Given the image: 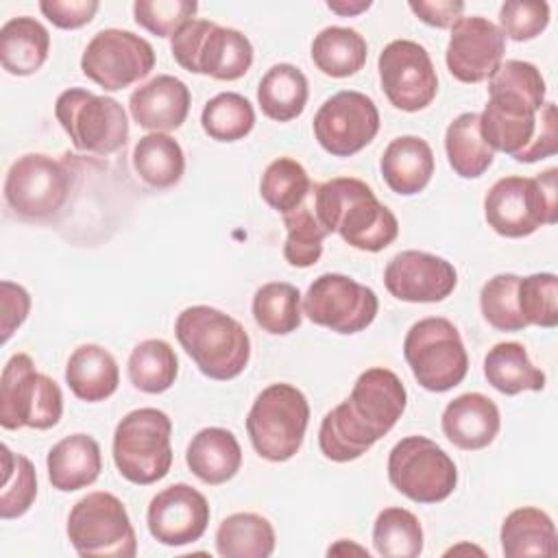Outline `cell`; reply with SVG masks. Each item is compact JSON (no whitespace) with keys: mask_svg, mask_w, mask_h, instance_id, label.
Returning a JSON list of instances; mask_svg holds the SVG:
<instances>
[{"mask_svg":"<svg viewBox=\"0 0 558 558\" xmlns=\"http://www.w3.org/2000/svg\"><path fill=\"white\" fill-rule=\"evenodd\" d=\"M545 78L534 63L501 61L488 78V102L480 113V131L493 153H506L521 163L556 155V105L545 102Z\"/></svg>","mask_w":558,"mask_h":558,"instance_id":"obj_1","label":"cell"},{"mask_svg":"<svg viewBox=\"0 0 558 558\" xmlns=\"http://www.w3.org/2000/svg\"><path fill=\"white\" fill-rule=\"evenodd\" d=\"M408 392L397 373L373 366L360 373L349 399L329 410L318 429L320 453L331 462L364 456L401 418Z\"/></svg>","mask_w":558,"mask_h":558,"instance_id":"obj_2","label":"cell"},{"mask_svg":"<svg viewBox=\"0 0 558 558\" xmlns=\"http://www.w3.org/2000/svg\"><path fill=\"white\" fill-rule=\"evenodd\" d=\"M312 207L327 233H338L357 251H384L399 235L397 216L379 203L371 185L355 177H336L314 185Z\"/></svg>","mask_w":558,"mask_h":558,"instance_id":"obj_3","label":"cell"},{"mask_svg":"<svg viewBox=\"0 0 558 558\" xmlns=\"http://www.w3.org/2000/svg\"><path fill=\"white\" fill-rule=\"evenodd\" d=\"M181 349L198 371L216 381H229L244 373L251 360V338L233 316L209 307H185L174 323Z\"/></svg>","mask_w":558,"mask_h":558,"instance_id":"obj_4","label":"cell"},{"mask_svg":"<svg viewBox=\"0 0 558 558\" xmlns=\"http://www.w3.org/2000/svg\"><path fill=\"white\" fill-rule=\"evenodd\" d=\"M558 170L549 168L536 177H501L484 198L488 227L504 238L532 235L543 225L558 220Z\"/></svg>","mask_w":558,"mask_h":558,"instance_id":"obj_5","label":"cell"},{"mask_svg":"<svg viewBox=\"0 0 558 558\" xmlns=\"http://www.w3.org/2000/svg\"><path fill=\"white\" fill-rule=\"evenodd\" d=\"M307 423V397L296 386L279 381L255 397L246 416V432L259 458L286 462L301 449Z\"/></svg>","mask_w":558,"mask_h":558,"instance_id":"obj_6","label":"cell"},{"mask_svg":"<svg viewBox=\"0 0 558 558\" xmlns=\"http://www.w3.org/2000/svg\"><path fill=\"white\" fill-rule=\"evenodd\" d=\"M172 421L163 410L137 408L120 418L113 432V462L124 480L148 486L172 466Z\"/></svg>","mask_w":558,"mask_h":558,"instance_id":"obj_7","label":"cell"},{"mask_svg":"<svg viewBox=\"0 0 558 558\" xmlns=\"http://www.w3.org/2000/svg\"><path fill=\"white\" fill-rule=\"evenodd\" d=\"M170 50L183 70L216 81H238L253 65V44L244 33L198 17L172 35Z\"/></svg>","mask_w":558,"mask_h":558,"instance_id":"obj_8","label":"cell"},{"mask_svg":"<svg viewBox=\"0 0 558 558\" xmlns=\"http://www.w3.org/2000/svg\"><path fill=\"white\" fill-rule=\"evenodd\" d=\"M74 179V170L65 161L44 153H26L7 170V207L22 220H50L68 205Z\"/></svg>","mask_w":558,"mask_h":558,"instance_id":"obj_9","label":"cell"},{"mask_svg":"<svg viewBox=\"0 0 558 558\" xmlns=\"http://www.w3.org/2000/svg\"><path fill=\"white\" fill-rule=\"evenodd\" d=\"M403 357L421 388L447 392L462 384L469 355L458 327L442 316L416 320L403 340Z\"/></svg>","mask_w":558,"mask_h":558,"instance_id":"obj_10","label":"cell"},{"mask_svg":"<svg viewBox=\"0 0 558 558\" xmlns=\"http://www.w3.org/2000/svg\"><path fill=\"white\" fill-rule=\"evenodd\" d=\"M70 545L83 558H133L137 538L129 512L113 493L94 490L81 497L65 525Z\"/></svg>","mask_w":558,"mask_h":558,"instance_id":"obj_11","label":"cell"},{"mask_svg":"<svg viewBox=\"0 0 558 558\" xmlns=\"http://www.w3.org/2000/svg\"><path fill=\"white\" fill-rule=\"evenodd\" d=\"M63 414V395L54 379L39 373L26 353H13L0 377V425L4 429H50Z\"/></svg>","mask_w":558,"mask_h":558,"instance_id":"obj_12","label":"cell"},{"mask_svg":"<svg viewBox=\"0 0 558 558\" xmlns=\"http://www.w3.org/2000/svg\"><path fill=\"white\" fill-rule=\"evenodd\" d=\"M54 118L74 148L92 155H111L129 140L124 107L111 96L70 87L54 100Z\"/></svg>","mask_w":558,"mask_h":558,"instance_id":"obj_13","label":"cell"},{"mask_svg":"<svg viewBox=\"0 0 558 558\" xmlns=\"http://www.w3.org/2000/svg\"><path fill=\"white\" fill-rule=\"evenodd\" d=\"M390 484L416 504L445 501L458 486L456 462L427 436H405L388 453Z\"/></svg>","mask_w":558,"mask_h":558,"instance_id":"obj_14","label":"cell"},{"mask_svg":"<svg viewBox=\"0 0 558 558\" xmlns=\"http://www.w3.org/2000/svg\"><path fill=\"white\" fill-rule=\"evenodd\" d=\"M301 307L314 325L347 336L366 329L375 320L379 299L373 288L347 275L325 272L310 283Z\"/></svg>","mask_w":558,"mask_h":558,"instance_id":"obj_15","label":"cell"},{"mask_svg":"<svg viewBox=\"0 0 558 558\" xmlns=\"http://www.w3.org/2000/svg\"><path fill=\"white\" fill-rule=\"evenodd\" d=\"M155 68L153 46L122 28L98 31L81 57L83 74L105 92H120L150 74Z\"/></svg>","mask_w":558,"mask_h":558,"instance_id":"obj_16","label":"cell"},{"mask_svg":"<svg viewBox=\"0 0 558 558\" xmlns=\"http://www.w3.org/2000/svg\"><path fill=\"white\" fill-rule=\"evenodd\" d=\"M312 129L323 150L333 157H351L375 140L379 111L371 96L342 89L318 107Z\"/></svg>","mask_w":558,"mask_h":558,"instance_id":"obj_17","label":"cell"},{"mask_svg":"<svg viewBox=\"0 0 558 558\" xmlns=\"http://www.w3.org/2000/svg\"><path fill=\"white\" fill-rule=\"evenodd\" d=\"M379 83L392 107L414 113L432 105L438 76L429 52L412 39L390 41L377 59Z\"/></svg>","mask_w":558,"mask_h":558,"instance_id":"obj_18","label":"cell"},{"mask_svg":"<svg viewBox=\"0 0 558 558\" xmlns=\"http://www.w3.org/2000/svg\"><path fill=\"white\" fill-rule=\"evenodd\" d=\"M504 52L506 37L495 22L480 15H462L451 26L445 63L460 83H482L497 72Z\"/></svg>","mask_w":558,"mask_h":558,"instance_id":"obj_19","label":"cell"},{"mask_svg":"<svg viewBox=\"0 0 558 558\" xmlns=\"http://www.w3.org/2000/svg\"><path fill=\"white\" fill-rule=\"evenodd\" d=\"M209 504L201 490L190 484H172L157 493L146 510L150 536L168 547L196 543L209 525Z\"/></svg>","mask_w":558,"mask_h":558,"instance_id":"obj_20","label":"cell"},{"mask_svg":"<svg viewBox=\"0 0 558 558\" xmlns=\"http://www.w3.org/2000/svg\"><path fill=\"white\" fill-rule=\"evenodd\" d=\"M384 286L405 303H438L456 290L458 272L445 257L425 251H401L388 262Z\"/></svg>","mask_w":558,"mask_h":558,"instance_id":"obj_21","label":"cell"},{"mask_svg":"<svg viewBox=\"0 0 558 558\" xmlns=\"http://www.w3.org/2000/svg\"><path fill=\"white\" fill-rule=\"evenodd\" d=\"M190 102V89L181 78L159 74L129 96V111L142 129H148L150 133H168L185 122Z\"/></svg>","mask_w":558,"mask_h":558,"instance_id":"obj_22","label":"cell"},{"mask_svg":"<svg viewBox=\"0 0 558 558\" xmlns=\"http://www.w3.org/2000/svg\"><path fill=\"white\" fill-rule=\"evenodd\" d=\"M442 434L451 445L464 451L488 447L501 427L497 403L482 392H464L442 410Z\"/></svg>","mask_w":558,"mask_h":558,"instance_id":"obj_23","label":"cell"},{"mask_svg":"<svg viewBox=\"0 0 558 558\" xmlns=\"http://www.w3.org/2000/svg\"><path fill=\"white\" fill-rule=\"evenodd\" d=\"M48 480L61 493H74L92 486L102 471L100 445L89 434H70L61 438L46 458Z\"/></svg>","mask_w":558,"mask_h":558,"instance_id":"obj_24","label":"cell"},{"mask_svg":"<svg viewBox=\"0 0 558 558\" xmlns=\"http://www.w3.org/2000/svg\"><path fill=\"white\" fill-rule=\"evenodd\" d=\"M379 170L395 194L414 196L432 181L434 153L423 137L399 135L386 146L379 159Z\"/></svg>","mask_w":558,"mask_h":558,"instance_id":"obj_25","label":"cell"},{"mask_svg":"<svg viewBox=\"0 0 558 558\" xmlns=\"http://www.w3.org/2000/svg\"><path fill=\"white\" fill-rule=\"evenodd\" d=\"M185 462L201 482L220 486L238 475L242 466V447L233 432L225 427H205L192 436Z\"/></svg>","mask_w":558,"mask_h":558,"instance_id":"obj_26","label":"cell"},{"mask_svg":"<svg viewBox=\"0 0 558 558\" xmlns=\"http://www.w3.org/2000/svg\"><path fill=\"white\" fill-rule=\"evenodd\" d=\"M65 384L72 395L87 403L109 399L120 384L116 357L100 344H81L65 364Z\"/></svg>","mask_w":558,"mask_h":558,"instance_id":"obj_27","label":"cell"},{"mask_svg":"<svg viewBox=\"0 0 558 558\" xmlns=\"http://www.w3.org/2000/svg\"><path fill=\"white\" fill-rule=\"evenodd\" d=\"M50 52L48 28L28 15L11 17L0 28V63L7 74L31 76L46 63Z\"/></svg>","mask_w":558,"mask_h":558,"instance_id":"obj_28","label":"cell"},{"mask_svg":"<svg viewBox=\"0 0 558 558\" xmlns=\"http://www.w3.org/2000/svg\"><path fill=\"white\" fill-rule=\"evenodd\" d=\"M499 541L506 558H551L558 554L556 525L551 517L536 506L514 508L501 523Z\"/></svg>","mask_w":558,"mask_h":558,"instance_id":"obj_29","label":"cell"},{"mask_svg":"<svg viewBox=\"0 0 558 558\" xmlns=\"http://www.w3.org/2000/svg\"><path fill=\"white\" fill-rule=\"evenodd\" d=\"M310 87L305 74L292 63H277L259 81L257 105L275 122L299 118L307 105Z\"/></svg>","mask_w":558,"mask_h":558,"instance_id":"obj_30","label":"cell"},{"mask_svg":"<svg viewBox=\"0 0 558 558\" xmlns=\"http://www.w3.org/2000/svg\"><path fill=\"white\" fill-rule=\"evenodd\" d=\"M484 377L501 395H519L523 390H543L545 373L530 362L521 342H497L484 357Z\"/></svg>","mask_w":558,"mask_h":558,"instance_id":"obj_31","label":"cell"},{"mask_svg":"<svg viewBox=\"0 0 558 558\" xmlns=\"http://www.w3.org/2000/svg\"><path fill=\"white\" fill-rule=\"evenodd\" d=\"M275 543L272 523L257 512H233L216 530V551L222 558H268Z\"/></svg>","mask_w":558,"mask_h":558,"instance_id":"obj_32","label":"cell"},{"mask_svg":"<svg viewBox=\"0 0 558 558\" xmlns=\"http://www.w3.org/2000/svg\"><path fill=\"white\" fill-rule=\"evenodd\" d=\"M445 153L449 166L462 179H477L493 166L495 153L482 137L480 113L464 111L449 122L445 131Z\"/></svg>","mask_w":558,"mask_h":558,"instance_id":"obj_33","label":"cell"},{"mask_svg":"<svg viewBox=\"0 0 558 558\" xmlns=\"http://www.w3.org/2000/svg\"><path fill=\"white\" fill-rule=\"evenodd\" d=\"M133 168L153 190H168L181 181L185 155L172 135L146 133L133 148Z\"/></svg>","mask_w":558,"mask_h":558,"instance_id":"obj_34","label":"cell"},{"mask_svg":"<svg viewBox=\"0 0 558 558\" xmlns=\"http://www.w3.org/2000/svg\"><path fill=\"white\" fill-rule=\"evenodd\" d=\"M366 57L368 44L355 28L327 26L312 41L314 65L331 78L357 74L364 68Z\"/></svg>","mask_w":558,"mask_h":558,"instance_id":"obj_35","label":"cell"},{"mask_svg":"<svg viewBox=\"0 0 558 558\" xmlns=\"http://www.w3.org/2000/svg\"><path fill=\"white\" fill-rule=\"evenodd\" d=\"M126 373L133 388L148 395H159L172 388L179 375V360L166 340L148 338L135 344L131 351Z\"/></svg>","mask_w":558,"mask_h":558,"instance_id":"obj_36","label":"cell"},{"mask_svg":"<svg viewBox=\"0 0 558 558\" xmlns=\"http://www.w3.org/2000/svg\"><path fill=\"white\" fill-rule=\"evenodd\" d=\"M253 318L272 336H288L301 327V292L288 281H270L253 294Z\"/></svg>","mask_w":558,"mask_h":558,"instance_id":"obj_37","label":"cell"},{"mask_svg":"<svg viewBox=\"0 0 558 558\" xmlns=\"http://www.w3.org/2000/svg\"><path fill=\"white\" fill-rule=\"evenodd\" d=\"M373 547L381 558H416L423 551V527L414 512L384 508L373 523Z\"/></svg>","mask_w":558,"mask_h":558,"instance_id":"obj_38","label":"cell"},{"mask_svg":"<svg viewBox=\"0 0 558 558\" xmlns=\"http://www.w3.org/2000/svg\"><path fill=\"white\" fill-rule=\"evenodd\" d=\"M314 185L307 170L292 157H277L270 161L259 181V194L281 216L301 207L312 194Z\"/></svg>","mask_w":558,"mask_h":558,"instance_id":"obj_39","label":"cell"},{"mask_svg":"<svg viewBox=\"0 0 558 558\" xmlns=\"http://www.w3.org/2000/svg\"><path fill=\"white\" fill-rule=\"evenodd\" d=\"M203 131L216 142L244 140L255 126V109L238 92H222L209 98L201 111Z\"/></svg>","mask_w":558,"mask_h":558,"instance_id":"obj_40","label":"cell"},{"mask_svg":"<svg viewBox=\"0 0 558 558\" xmlns=\"http://www.w3.org/2000/svg\"><path fill=\"white\" fill-rule=\"evenodd\" d=\"M283 227L288 231L286 244H283L286 262L294 268L314 266L323 255V240L329 233L314 214L312 194L301 207L283 214Z\"/></svg>","mask_w":558,"mask_h":558,"instance_id":"obj_41","label":"cell"},{"mask_svg":"<svg viewBox=\"0 0 558 558\" xmlns=\"http://www.w3.org/2000/svg\"><path fill=\"white\" fill-rule=\"evenodd\" d=\"M37 497V473L33 462L13 453L2 445V493H0V517L4 521L17 519L31 510Z\"/></svg>","mask_w":558,"mask_h":558,"instance_id":"obj_42","label":"cell"},{"mask_svg":"<svg viewBox=\"0 0 558 558\" xmlns=\"http://www.w3.org/2000/svg\"><path fill=\"white\" fill-rule=\"evenodd\" d=\"M519 279L514 272H501L482 286L480 310L484 320L497 331H521L527 327L517 303Z\"/></svg>","mask_w":558,"mask_h":558,"instance_id":"obj_43","label":"cell"},{"mask_svg":"<svg viewBox=\"0 0 558 558\" xmlns=\"http://www.w3.org/2000/svg\"><path fill=\"white\" fill-rule=\"evenodd\" d=\"M517 303L527 325L551 329L558 325V277L554 272H534L519 279Z\"/></svg>","mask_w":558,"mask_h":558,"instance_id":"obj_44","label":"cell"},{"mask_svg":"<svg viewBox=\"0 0 558 558\" xmlns=\"http://www.w3.org/2000/svg\"><path fill=\"white\" fill-rule=\"evenodd\" d=\"M198 4L192 0H137L133 2L135 24L157 37H172L185 22L194 20Z\"/></svg>","mask_w":558,"mask_h":558,"instance_id":"obj_45","label":"cell"},{"mask_svg":"<svg viewBox=\"0 0 558 558\" xmlns=\"http://www.w3.org/2000/svg\"><path fill=\"white\" fill-rule=\"evenodd\" d=\"M549 24L547 2H504L499 9V31L512 41H530Z\"/></svg>","mask_w":558,"mask_h":558,"instance_id":"obj_46","label":"cell"},{"mask_svg":"<svg viewBox=\"0 0 558 558\" xmlns=\"http://www.w3.org/2000/svg\"><path fill=\"white\" fill-rule=\"evenodd\" d=\"M31 312V294L15 281H0V342L4 344Z\"/></svg>","mask_w":558,"mask_h":558,"instance_id":"obj_47","label":"cell"},{"mask_svg":"<svg viewBox=\"0 0 558 558\" xmlns=\"http://www.w3.org/2000/svg\"><path fill=\"white\" fill-rule=\"evenodd\" d=\"M100 9L96 0H41L39 11L57 28L74 31L89 24Z\"/></svg>","mask_w":558,"mask_h":558,"instance_id":"obj_48","label":"cell"},{"mask_svg":"<svg viewBox=\"0 0 558 558\" xmlns=\"http://www.w3.org/2000/svg\"><path fill=\"white\" fill-rule=\"evenodd\" d=\"M410 11L425 24L429 26H436V28H449L456 24L458 17H462V11H464V2L460 0H436V2H425V0H418V2H408Z\"/></svg>","mask_w":558,"mask_h":558,"instance_id":"obj_49","label":"cell"},{"mask_svg":"<svg viewBox=\"0 0 558 558\" xmlns=\"http://www.w3.org/2000/svg\"><path fill=\"white\" fill-rule=\"evenodd\" d=\"M371 0H357V2H347V0H329L327 2V9L347 17V15H357V13H364L371 9Z\"/></svg>","mask_w":558,"mask_h":558,"instance_id":"obj_50","label":"cell"}]
</instances>
